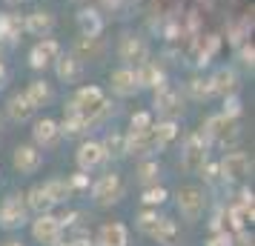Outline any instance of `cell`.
I'll use <instances>...</instances> for the list:
<instances>
[{
	"instance_id": "obj_36",
	"label": "cell",
	"mask_w": 255,
	"mask_h": 246,
	"mask_svg": "<svg viewBox=\"0 0 255 246\" xmlns=\"http://www.w3.org/2000/svg\"><path fill=\"white\" fill-rule=\"evenodd\" d=\"M152 123H155L152 112H135L129 117V132H146V129H152Z\"/></svg>"
},
{
	"instance_id": "obj_17",
	"label": "cell",
	"mask_w": 255,
	"mask_h": 246,
	"mask_svg": "<svg viewBox=\"0 0 255 246\" xmlns=\"http://www.w3.org/2000/svg\"><path fill=\"white\" fill-rule=\"evenodd\" d=\"M95 246H129V229L121 221H106L98 229Z\"/></svg>"
},
{
	"instance_id": "obj_25",
	"label": "cell",
	"mask_w": 255,
	"mask_h": 246,
	"mask_svg": "<svg viewBox=\"0 0 255 246\" xmlns=\"http://www.w3.org/2000/svg\"><path fill=\"white\" fill-rule=\"evenodd\" d=\"M23 32V17L20 14H12V12H3L0 14V43H14Z\"/></svg>"
},
{
	"instance_id": "obj_6",
	"label": "cell",
	"mask_w": 255,
	"mask_h": 246,
	"mask_svg": "<svg viewBox=\"0 0 255 246\" xmlns=\"http://www.w3.org/2000/svg\"><path fill=\"white\" fill-rule=\"evenodd\" d=\"M207 161H209V143L204 141L201 132H192L184 141V149H181V166L189 175H198Z\"/></svg>"
},
{
	"instance_id": "obj_37",
	"label": "cell",
	"mask_w": 255,
	"mask_h": 246,
	"mask_svg": "<svg viewBox=\"0 0 255 246\" xmlns=\"http://www.w3.org/2000/svg\"><path fill=\"white\" fill-rule=\"evenodd\" d=\"M232 246H255L253 232H247V229H241V232H235V235H232Z\"/></svg>"
},
{
	"instance_id": "obj_16",
	"label": "cell",
	"mask_w": 255,
	"mask_h": 246,
	"mask_svg": "<svg viewBox=\"0 0 255 246\" xmlns=\"http://www.w3.org/2000/svg\"><path fill=\"white\" fill-rule=\"evenodd\" d=\"M109 86L118 97H132V94L140 92V81H138V72L132 66H121L109 75Z\"/></svg>"
},
{
	"instance_id": "obj_35",
	"label": "cell",
	"mask_w": 255,
	"mask_h": 246,
	"mask_svg": "<svg viewBox=\"0 0 255 246\" xmlns=\"http://www.w3.org/2000/svg\"><path fill=\"white\" fill-rule=\"evenodd\" d=\"M66 183H69L72 195H81V192H89V172H72V175H66Z\"/></svg>"
},
{
	"instance_id": "obj_11",
	"label": "cell",
	"mask_w": 255,
	"mask_h": 246,
	"mask_svg": "<svg viewBox=\"0 0 255 246\" xmlns=\"http://www.w3.org/2000/svg\"><path fill=\"white\" fill-rule=\"evenodd\" d=\"M152 92H155L152 106H155V112H158L161 117H178L181 115V109H184V97H181V92H178L175 86L161 83V86L152 89Z\"/></svg>"
},
{
	"instance_id": "obj_41",
	"label": "cell",
	"mask_w": 255,
	"mask_h": 246,
	"mask_svg": "<svg viewBox=\"0 0 255 246\" xmlns=\"http://www.w3.org/2000/svg\"><path fill=\"white\" fill-rule=\"evenodd\" d=\"M3 81H6V66H3V60H0V86H3Z\"/></svg>"
},
{
	"instance_id": "obj_5",
	"label": "cell",
	"mask_w": 255,
	"mask_h": 246,
	"mask_svg": "<svg viewBox=\"0 0 255 246\" xmlns=\"http://www.w3.org/2000/svg\"><path fill=\"white\" fill-rule=\"evenodd\" d=\"M29 206H26V198L23 195H6L0 200V229L6 232H14L29 223Z\"/></svg>"
},
{
	"instance_id": "obj_4",
	"label": "cell",
	"mask_w": 255,
	"mask_h": 246,
	"mask_svg": "<svg viewBox=\"0 0 255 246\" xmlns=\"http://www.w3.org/2000/svg\"><path fill=\"white\" fill-rule=\"evenodd\" d=\"M89 192H92L95 206L109 209V206H115L118 200L124 198V180H121L118 172H106V175H101L95 183H89Z\"/></svg>"
},
{
	"instance_id": "obj_10",
	"label": "cell",
	"mask_w": 255,
	"mask_h": 246,
	"mask_svg": "<svg viewBox=\"0 0 255 246\" xmlns=\"http://www.w3.org/2000/svg\"><path fill=\"white\" fill-rule=\"evenodd\" d=\"M60 43L55 40V37H40L35 46H32V52H29V66L35 72H46L49 66H55V60L60 58Z\"/></svg>"
},
{
	"instance_id": "obj_13",
	"label": "cell",
	"mask_w": 255,
	"mask_h": 246,
	"mask_svg": "<svg viewBox=\"0 0 255 246\" xmlns=\"http://www.w3.org/2000/svg\"><path fill=\"white\" fill-rule=\"evenodd\" d=\"M106 161H109V158H106L101 141H83L81 146H78V152H75V164H78L81 172H95V169H101Z\"/></svg>"
},
{
	"instance_id": "obj_43",
	"label": "cell",
	"mask_w": 255,
	"mask_h": 246,
	"mask_svg": "<svg viewBox=\"0 0 255 246\" xmlns=\"http://www.w3.org/2000/svg\"><path fill=\"white\" fill-rule=\"evenodd\" d=\"M9 3H20V0H9Z\"/></svg>"
},
{
	"instance_id": "obj_21",
	"label": "cell",
	"mask_w": 255,
	"mask_h": 246,
	"mask_svg": "<svg viewBox=\"0 0 255 246\" xmlns=\"http://www.w3.org/2000/svg\"><path fill=\"white\" fill-rule=\"evenodd\" d=\"M149 238L161 246H178V241H181L178 221H172V218H158V223H155V229L149 232Z\"/></svg>"
},
{
	"instance_id": "obj_2",
	"label": "cell",
	"mask_w": 255,
	"mask_h": 246,
	"mask_svg": "<svg viewBox=\"0 0 255 246\" xmlns=\"http://www.w3.org/2000/svg\"><path fill=\"white\" fill-rule=\"evenodd\" d=\"M175 206L181 212V218L186 223H198L204 218V209H207V195H204V189L201 186H181L175 192Z\"/></svg>"
},
{
	"instance_id": "obj_39",
	"label": "cell",
	"mask_w": 255,
	"mask_h": 246,
	"mask_svg": "<svg viewBox=\"0 0 255 246\" xmlns=\"http://www.w3.org/2000/svg\"><path fill=\"white\" fill-rule=\"evenodd\" d=\"M238 206H244V209H250L255 212V195H253V189H241V200H238Z\"/></svg>"
},
{
	"instance_id": "obj_23",
	"label": "cell",
	"mask_w": 255,
	"mask_h": 246,
	"mask_svg": "<svg viewBox=\"0 0 255 246\" xmlns=\"http://www.w3.org/2000/svg\"><path fill=\"white\" fill-rule=\"evenodd\" d=\"M23 94L29 97V103L35 106V109H43V106H49L55 100V89H52V83H46V81H32L23 89Z\"/></svg>"
},
{
	"instance_id": "obj_24",
	"label": "cell",
	"mask_w": 255,
	"mask_h": 246,
	"mask_svg": "<svg viewBox=\"0 0 255 246\" xmlns=\"http://www.w3.org/2000/svg\"><path fill=\"white\" fill-rule=\"evenodd\" d=\"M23 198H26V206H29V212H35V215L55 209V203H52V198H49V192H46V183H35V186L29 189Z\"/></svg>"
},
{
	"instance_id": "obj_31",
	"label": "cell",
	"mask_w": 255,
	"mask_h": 246,
	"mask_svg": "<svg viewBox=\"0 0 255 246\" xmlns=\"http://www.w3.org/2000/svg\"><path fill=\"white\" fill-rule=\"evenodd\" d=\"M101 146H104L106 158H124L127 155V135L124 132H109L101 141Z\"/></svg>"
},
{
	"instance_id": "obj_42",
	"label": "cell",
	"mask_w": 255,
	"mask_h": 246,
	"mask_svg": "<svg viewBox=\"0 0 255 246\" xmlns=\"http://www.w3.org/2000/svg\"><path fill=\"white\" fill-rule=\"evenodd\" d=\"M3 49H6V46H3V43H0V58H3Z\"/></svg>"
},
{
	"instance_id": "obj_12",
	"label": "cell",
	"mask_w": 255,
	"mask_h": 246,
	"mask_svg": "<svg viewBox=\"0 0 255 246\" xmlns=\"http://www.w3.org/2000/svg\"><path fill=\"white\" fill-rule=\"evenodd\" d=\"M12 166L20 175H35L37 169L43 166V152L37 149L35 143H20V146H14V152H12Z\"/></svg>"
},
{
	"instance_id": "obj_18",
	"label": "cell",
	"mask_w": 255,
	"mask_h": 246,
	"mask_svg": "<svg viewBox=\"0 0 255 246\" xmlns=\"http://www.w3.org/2000/svg\"><path fill=\"white\" fill-rule=\"evenodd\" d=\"M181 135V126L175 117H161L158 123H152V138H155V149H166L172 146Z\"/></svg>"
},
{
	"instance_id": "obj_1",
	"label": "cell",
	"mask_w": 255,
	"mask_h": 246,
	"mask_svg": "<svg viewBox=\"0 0 255 246\" xmlns=\"http://www.w3.org/2000/svg\"><path fill=\"white\" fill-rule=\"evenodd\" d=\"M69 106L89 123V126L101 123V120L109 115V109H112V106H109V97L104 94L101 86H81L78 92L72 94Z\"/></svg>"
},
{
	"instance_id": "obj_40",
	"label": "cell",
	"mask_w": 255,
	"mask_h": 246,
	"mask_svg": "<svg viewBox=\"0 0 255 246\" xmlns=\"http://www.w3.org/2000/svg\"><path fill=\"white\" fill-rule=\"evenodd\" d=\"M0 246H23V244H20V241H14V238H9V241H3Z\"/></svg>"
},
{
	"instance_id": "obj_30",
	"label": "cell",
	"mask_w": 255,
	"mask_h": 246,
	"mask_svg": "<svg viewBox=\"0 0 255 246\" xmlns=\"http://www.w3.org/2000/svg\"><path fill=\"white\" fill-rule=\"evenodd\" d=\"M158 177H161V164H158L155 158H143V161L138 164L140 186H155V183H158Z\"/></svg>"
},
{
	"instance_id": "obj_34",
	"label": "cell",
	"mask_w": 255,
	"mask_h": 246,
	"mask_svg": "<svg viewBox=\"0 0 255 246\" xmlns=\"http://www.w3.org/2000/svg\"><path fill=\"white\" fill-rule=\"evenodd\" d=\"M158 218H161V215H158V209H155V206H143V209L138 212V218H135V221H138V229H140V232L149 235L152 229H155Z\"/></svg>"
},
{
	"instance_id": "obj_15",
	"label": "cell",
	"mask_w": 255,
	"mask_h": 246,
	"mask_svg": "<svg viewBox=\"0 0 255 246\" xmlns=\"http://www.w3.org/2000/svg\"><path fill=\"white\" fill-rule=\"evenodd\" d=\"M83 72H86V63H83L75 52H69V55H63L60 52V58L55 60V75H58L60 83H81L83 81Z\"/></svg>"
},
{
	"instance_id": "obj_27",
	"label": "cell",
	"mask_w": 255,
	"mask_h": 246,
	"mask_svg": "<svg viewBox=\"0 0 255 246\" xmlns=\"http://www.w3.org/2000/svg\"><path fill=\"white\" fill-rule=\"evenodd\" d=\"M138 81H140V89H158L161 83H166V75H163V69H158L152 60H146L143 66H138Z\"/></svg>"
},
{
	"instance_id": "obj_19",
	"label": "cell",
	"mask_w": 255,
	"mask_h": 246,
	"mask_svg": "<svg viewBox=\"0 0 255 246\" xmlns=\"http://www.w3.org/2000/svg\"><path fill=\"white\" fill-rule=\"evenodd\" d=\"M52 29H55V14H52V12L37 9V12L26 14L23 32H29V35H35V37H49V35H52Z\"/></svg>"
},
{
	"instance_id": "obj_20",
	"label": "cell",
	"mask_w": 255,
	"mask_h": 246,
	"mask_svg": "<svg viewBox=\"0 0 255 246\" xmlns=\"http://www.w3.org/2000/svg\"><path fill=\"white\" fill-rule=\"evenodd\" d=\"M35 106L29 103V97H26L23 92L12 94L9 100H6V115H9V120H14V123H29L32 117H35Z\"/></svg>"
},
{
	"instance_id": "obj_32",
	"label": "cell",
	"mask_w": 255,
	"mask_h": 246,
	"mask_svg": "<svg viewBox=\"0 0 255 246\" xmlns=\"http://www.w3.org/2000/svg\"><path fill=\"white\" fill-rule=\"evenodd\" d=\"M166 198H169V192L161 186V183H155V186H143V192H140V203L143 206H163L166 203Z\"/></svg>"
},
{
	"instance_id": "obj_14",
	"label": "cell",
	"mask_w": 255,
	"mask_h": 246,
	"mask_svg": "<svg viewBox=\"0 0 255 246\" xmlns=\"http://www.w3.org/2000/svg\"><path fill=\"white\" fill-rule=\"evenodd\" d=\"M60 123L58 120H52V117H40L35 120V129H32V143H35L37 149L43 152V149H55L60 143Z\"/></svg>"
},
{
	"instance_id": "obj_9",
	"label": "cell",
	"mask_w": 255,
	"mask_h": 246,
	"mask_svg": "<svg viewBox=\"0 0 255 246\" xmlns=\"http://www.w3.org/2000/svg\"><path fill=\"white\" fill-rule=\"evenodd\" d=\"M118 58L124 60V66H132L138 69L149 60V46L140 35H124L121 43H118Z\"/></svg>"
},
{
	"instance_id": "obj_22",
	"label": "cell",
	"mask_w": 255,
	"mask_h": 246,
	"mask_svg": "<svg viewBox=\"0 0 255 246\" xmlns=\"http://www.w3.org/2000/svg\"><path fill=\"white\" fill-rule=\"evenodd\" d=\"M209 83H212V94H215V97L238 94V75H235L232 69H218L212 78H209Z\"/></svg>"
},
{
	"instance_id": "obj_33",
	"label": "cell",
	"mask_w": 255,
	"mask_h": 246,
	"mask_svg": "<svg viewBox=\"0 0 255 246\" xmlns=\"http://www.w3.org/2000/svg\"><path fill=\"white\" fill-rule=\"evenodd\" d=\"M186 92H189L192 100H209V97H215L209 78H192V81L186 83Z\"/></svg>"
},
{
	"instance_id": "obj_8",
	"label": "cell",
	"mask_w": 255,
	"mask_h": 246,
	"mask_svg": "<svg viewBox=\"0 0 255 246\" xmlns=\"http://www.w3.org/2000/svg\"><path fill=\"white\" fill-rule=\"evenodd\" d=\"M218 169L224 183H241L244 177L253 172V158L247 152H227L218 161Z\"/></svg>"
},
{
	"instance_id": "obj_3",
	"label": "cell",
	"mask_w": 255,
	"mask_h": 246,
	"mask_svg": "<svg viewBox=\"0 0 255 246\" xmlns=\"http://www.w3.org/2000/svg\"><path fill=\"white\" fill-rule=\"evenodd\" d=\"M201 135H204L207 143H221V146L235 143V138H238V117L227 115V112H218V115H212L204 123Z\"/></svg>"
},
{
	"instance_id": "obj_7",
	"label": "cell",
	"mask_w": 255,
	"mask_h": 246,
	"mask_svg": "<svg viewBox=\"0 0 255 246\" xmlns=\"http://www.w3.org/2000/svg\"><path fill=\"white\" fill-rule=\"evenodd\" d=\"M29 232H32V238L40 246H58L63 241V226H60V218L55 212H40V215H35Z\"/></svg>"
},
{
	"instance_id": "obj_29",
	"label": "cell",
	"mask_w": 255,
	"mask_h": 246,
	"mask_svg": "<svg viewBox=\"0 0 255 246\" xmlns=\"http://www.w3.org/2000/svg\"><path fill=\"white\" fill-rule=\"evenodd\" d=\"M43 183H46V192H49V198H52L55 206H60V203H66L72 198V189L66 183V177H49Z\"/></svg>"
},
{
	"instance_id": "obj_38",
	"label": "cell",
	"mask_w": 255,
	"mask_h": 246,
	"mask_svg": "<svg viewBox=\"0 0 255 246\" xmlns=\"http://www.w3.org/2000/svg\"><path fill=\"white\" fill-rule=\"evenodd\" d=\"M238 55H241V63H244V66H250V69H253V58H255L253 43H241V52H238Z\"/></svg>"
},
{
	"instance_id": "obj_28",
	"label": "cell",
	"mask_w": 255,
	"mask_h": 246,
	"mask_svg": "<svg viewBox=\"0 0 255 246\" xmlns=\"http://www.w3.org/2000/svg\"><path fill=\"white\" fill-rule=\"evenodd\" d=\"M72 52H75V55H78L83 63H86V60L101 58V52H104V43H101V37H86V35H81Z\"/></svg>"
},
{
	"instance_id": "obj_26",
	"label": "cell",
	"mask_w": 255,
	"mask_h": 246,
	"mask_svg": "<svg viewBox=\"0 0 255 246\" xmlns=\"http://www.w3.org/2000/svg\"><path fill=\"white\" fill-rule=\"evenodd\" d=\"M78 29L86 37H101V32H104V17H101V12L98 9H81L78 12Z\"/></svg>"
}]
</instances>
